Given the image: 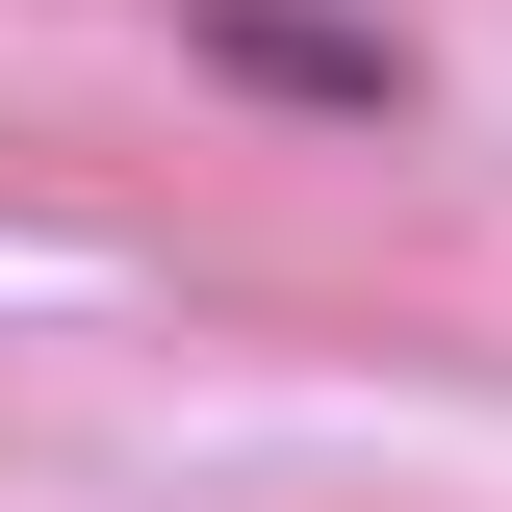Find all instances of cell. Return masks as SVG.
<instances>
[{
  "mask_svg": "<svg viewBox=\"0 0 512 512\" xmlns=\"http://www.w3.org/2000/svg\"><path fill=\"white\" fill-rule=\"evenodd\" d=\"M180 77L256 128H333V154L436 128V26H384V0H180Z\"/></svg>",
  "mask_w": 512,
  "mask_h": 512,
  "instance_id": "cell-1",
  "label": "cell"
}]
</instances>
